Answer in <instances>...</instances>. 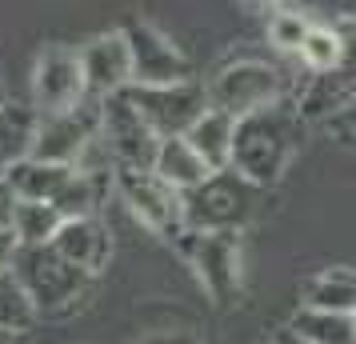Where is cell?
<instances>
[{
  "mask_svg": "<svg viewBox=\"0 0 356 344\" xmlns=\"http://www.w3.org/2000/svg\"><path fill=\"white\" fill-rule=\"evenodd\" d=\"M72 177H76V164H52V161L29 156L4 177V184L13 188L17 200H49V204H56V197L68 188Z\"/></svg>",
  "mask_w": 356,
  "mask_h": 344,
  "instance_id": "cell-15",
  "label": "cell"
},
{
  "mask_svg": "<svg viewBox=\"0 0 356 344\" xmlns=\"http://www.w3.org/2000/svg\"><path fill=\"white\" fill-rule=\"evenodd\" d=\"M248 4H252V8H280L284 0H248Z\"/></svg>",
  "mask_w": 356,
  "mask_h": 344,
  "instance_id": "cell-31",
  "label": "cell"
},
{
  "mask_svg": "<svg viewBox=\"0 0 356 344\" xmlns=\"http://www.w3.org/2000/svg\"><path fill=\"white\" fill-rule=\"evenodd\" d=\"M204 92H209V108H220L232 120H241V116H252L260 108L280 104L284 92H289V76L268 60L244 56V60L216 68V76L209 81Z\"/></svg>",
  "mask_w": 356,
  "mask_h": 344,
  "instance_id": "cell-4",
  "label": "cell"
},
{
  "mask_svg": "<svg viewBox=\"0 0 356 344\" xmlns=\"http://www.w3.org/2000/svg\"><path fill=\"white\" fill-rule=\"evenodd\" d=\"M81 68H84V84H88V97H113L124 92L132 84V52L124 40V28L92 36L81 49Z\"/></svg>",
  "mask_w": 356,
  "mask_h": 344,
  "instance_id": "cell-12",
  "label": "cell"
},
{
  "mask_svg": "<svg viewBox=\"0 0 356 344\" xmlns=\"http://www.w3.org/2000/svg\"><path fill=\"white\" fill-rule=\"evenodd\" d=\"M36 116L33 104H0V181L17 168L20 161L33 156V145H36Z\"/></svg>",
  "mask_w": 356,
  "mask_h": 344,
  "instance_id": "cell-16",
  "label": "cell"
},
{
  "mask_svg": "<svg viewBox=\"0 0 356 344\" xmlns=\"http://www.w3.org/2000/svg\"><path fill=\"white\" fill-rule=\"evenodd\" d=\"M113 184L124 208H129L152 236L172 240L177 245L184 224V193H177L172 184H164L152 168H113Z\"/></svg>",
  "mask_w": 356,
  "mask_h": 344,
  "instance_id": "cell-6",
  "label": "cell"
},
{
  "mask_svg": "<svg viewBox=\"0 0 356 344\" xmlns=\"http://www.w3.org/2000/svg\"><path fill=\"white\" fill-rule=\"evenodd\" d=\"M353 97H356V33H353V44H348V56H344L337 68L312 72L308 88L300 92L296 116H300V120H321V116L344 113Z\"/></svg>",
  "mask_w": 356,
  "mask_h": 344,
  "instance_id": "cell-14",
  "label": "cell"
},
{
  "mask_svg": "<svg viewBox=\"0 0 356 344\" xmlns=\"http://www.w3.org/2000/svg\"><path fill=\"white\" fill-rule=\"evenodd\" d=\"M136 344H200L193 332H156V336H145Z\"/></svg>",
  "mask_w": 356,
  "mask_h": 344,
  "instance_id": "cell-28",
  "label": "cell"
},
{
  "mask_svg": "<svg viewBox=\"0 0 356 344\" xmlns=\"http://www.w3.org/2000/svg\"><path fill=\"white\" fill-rule=\"evenodd\" d=\"M268 344H280V341H268Z\"/></svg>",
  "mask_w": 356,
  "mask_h": 344,
  "instance_id": "cell-36",
  "label": "cell"
},
{
  "mask_svg": "<svg viewBox=\"0 0 356 344\" xmlns=\"http://www.w3.org/2000/svg\"><path fill=\"white\" fill-rule=\"evenodd\" d=\"M305 309H321V312H356V272L353 268H328L305 284Z\"/></svg>",
  "mask_w": 356,
  "mask_h": 344,
  "instance_id": "cell-20",
  "label": "cell"
},
{
  "mask_svg": "<svg viewBox=\"0 0 356 344\" xmlns=\"http://www.w3.org/2000/svg\"><path fill=\"white\" fill-rule=\"evenodd\" d=\"M0 344H17V336L13 332H0Z\"/></svg>",
  "mask_w": 356,
  "mask_h": 344,
  "instance_id": "cell-33",
  "label": "cell"
},
{
  "mask_svg": "<svg viewBox=\"0 0 356 344\" xmlns=\"http://www.w3.org/2000/svg\"><path fill=\"white\" fill-rule=\"evenodd\" d=\"M305 33H308V20L296 13V8H273V17H268V44L276 52H300L305 44Z\"/></svg>",
  "mask_w": 356,
  "mask_h": 344,
  "instance_id": "cell-26",
  "label": "cell"
},
{
  "mask_svg": "<svg viewBox=\"0 0 356 344\" xmlns=\"http://www.w3.org/2000/svg\"><path fill=\"white\" fill-rule=\"evenodd\" d=\"M52 208L65 216V220H72V216H97V208H100V177L88 172V168H76V177L68 181V188L56 197Z\"/></svg>",
  "mask_w": 356,
  "mask_h": 344,
  "instance_id": "cell-24",
  "label": "cell"
},
{
  "mask_svg": "<svg viewBox=\"0 0 356 344\" xmlns=\"http://www.w3.org/2000/svg\"><path fill=\"white\" fill-rule=\"evenodd\" d=\"M296 140H300V116L289 113L284 104L241 116L236 132H232V161H228V168H236L244 181L260 184V188H273L284 177V168H289Z\"/></svg>",
  "mask_w": 356,
  "mask_h": 344,
  "instance_id": "cell-1",
  "label": "cell"
},
{
  "mask_svg": "<svg viewBox=\"0 0 356 344\" xmlns=\"http://www.w3.org/2000/svg\"><path fill=\"white\" fill-rule=\"evenodd\" d=\"M124 40L132 52V84H180L193 81V65L188 56L145 20H129L124 24Z\"/></svg>",
  "mask_w": 356,
  "mask_h": 344,
  "instance_id": "cell-11",
  "label": "cell"
},
{
  "mask_svg": "<svg viewBox=\"0 0 356 344\" xmlns=\"http://www.w3.org/2000/svg\"><path fill=\"white\" fill-rule=\"evenodd\" d=\"M124 97L136 113L145 116V124L156 136H184L196 124V116L209 108V92L196 81L180 84H129Z\"/></svg>",
  "mask_w": 356,
  "mask_h": 344,
  "instance_id": "cell-7",
  "label": "cell"
},
{
  "mask_svg": "<svg viewBox=\"0 0 356 344\" xmlns=\"http://www.w3.org/2000/svg\"><path fill=\"white\" fill-rule=\"evenodd\" d=\"M280 344H305V341H296L292 332H284V336H280Z\"/></svg>",
  "mask_w": 356,
  "mask_h": 344,
  "instance_id": "cell-32",
  "label": "cell"
},
{
  "mask_svg": "<svg viewBox=\"0 0 356 344\" xmlns=\"http://www.w3.org/2000/svg\"><path fill=\"white\" fill-rule=\"evenodd\" d=\"M17 252H20V240L13 229H0V272H8L17 264Z\"/></svg>",
  "mask_w": 356,
  "mask_h": 344,
  "instance_id": "cell-27",
  "label": "cell"
},
{
  "mask_svg": "<svg viewBox=\"0 0 356 344\" xmlns=\"http://www.w3.org/2000/svg\"><path fill=\"white\" fill-rule=\"evenodd\" d=\"M289 332L305 344H356V325L348 312H321L300 304L289 320Z\"/></svg>",
  "mask_w": 356,
  "mask_h": 344,
  "instance_id": "cell-19",
  "label": "cell"
},
{
  "mask_svg": "<svg viewBox=\"0 0 356 344\" xmlns=\"http://www.w3.org/2000/svg\"><path fill=\"white\" fill-rule=\"evenodd\" d=\"M60 224H65V216L56 213L49 200H17L8 229L17 232L20 248H40V245H52V236L60 232Z\"/></svg>",
  "mask_w": 356,
  "mask_h": 344,
  "instance_id": "cell-21",
  "label": "cell"
},
{
  "mask_svg": "<svg viewBox=\"0 0 356 344\" xmlns=\"http://www.w3.org/2000/svg\"><path fill=\"white\" fill-rule=\"evenodd\" d=\"M177 248L184 252L188 268L196 272L200 288L212 296V304H232L241 296V232H196L184 229Z\"/></svg>",
  "mask_w": 356,
  "mask_h": 344,
  "instance_id": "cell-5",
  "label": "cell"
},
{
  "mask_svg": "<svg viewBox=\"0 0 356 344\" xmlns=\"http://www.w3.org/2000/svg\"><path fill=\"white\" fill-rule=\"evenodd\" d=\"M340 116H344V124H348V129L356 132V97L348 100V108H344V113H340Z\"/></svg>",
  "mask_w": 356,
  "mask_h": 344,
  "instance_id": "cell-30",
  "label": "cell"
},
{
  "mask_svg": "<svg viewBox=\"0 0 356 344\" xmlns=\"http://www.w3.org/2000/svg\"><path fill=\"white\" fill-rule=\"evenodd\" d=\"M348 44H353V33L348 28H328V24H308L305 44H300V65L308 72H328L337 68L344 56H348Z\"/></svg>",
  "mask_w": 356,
  "mask_h": 344,
  "instance_id": "cell-22",
  "label": "cell"
},
{
  "mask_svg": "<svg viewBox=\"0 0 356 344\" xmlns=\"http://www.w3.org/2000/svg\"><path fill=\"white\" fill-rule=\"evenodd\" d=\"M29 92H33L29 104L36 108V116H56L84 104L88 100V84H84L81 52L65 49V44H49L36 56Z\"/></svg>",
  "mask_w": 356,
  "mask_h": 344,
  "instance_id": "cell-10",
  "label": "cell"
},
{
  "mask_svg": "<svg viewBox=\"0 0 356 344\" xmlns=\"http://www.w3.org/2000/svg\"><path fill=\"white\" fill-rule=\"evenodd\" d=\"M0 104H4V88H0Z\"/></svg>",
  "mask_w": 356,
  "mask_h": 344,
  "instance_id": "cell-34",
  "label": "cell"
},
{
  "mask_svg": "<svg viewBox=\"0 0 356 344\" xmlns=\"http://www.w3.org/2000/svg\"><path fill=\"white\" fill-rule=\"evenodd\" d=\"M353 325H356V312H353Z\"/></svg>",
  "mask_w": 356,
  "mask_h": 344,
  "instance_id": "cell-35",
  "label": "cell"
},
{
  "mask_svg": "<svg viewBox=\"0 0 356 344\" xmlns=\"http://www.w3.org/2000/svg\"><path fill=\"white\" fill-rule=\"evenodd\" d=\"M292 8H296L308 24L356 28V0H292Z\"/></svg>",
  "mask_w": 356,
  "mask_h": 344,
  "instance_id": "cell-25",
  "label": "cell"
},
{
  "mask_svg": "<svg viewBox=\"0 0 356 344\" xmlns=\"http://www.w3.org/2000/svg\"><path fill=\"white\" fill-rule=\"evenodd\" d=\"M52 248H56L65 261L76 264L81 272L100 277V272L108 268V261H113V232H108V224H104L100 216H72V220H65L60 232L52 236Z\"/></svg>",
  "mask_w": 356,
  "mask_h": 344,
  "instance_id": "cell-13",
  "label": "cell"
},
{
  "mask_svg": "<svg viewBox=\"0 0 356 344\" xmlns=\"http://www.w3.org/2000/svg\"><path fill=\"white\" fill-rule=\"evenodd\" d=\"M264 188L244 181L236 168H216L184 193V224L196 232H241L260 213Z\"/></svg>",
  "mask_w": 356,
  "mask_h": 344,
  "instance_id": "cell-2",
  "label": "cell"
},
{
  "mask_svg": "<svg viewBox=\"0 0 356 344\" xmlns=\"http://www.w3.org/2000/svg\"><path fill=\"white\" fill-rule=\"evenodd\" d=\"M13 204H17L13 188L0 181V229H8V224H13Z\"/></svg>",
  "mask_w": 356,
  "mask_h": 344,
  "instance_id": "cell-29",
  "label": "cell"
},
{
  "mask_svg": "<svg viewBox=\"0 0 356 344\" xmlns=\"http://www.w3.org/2000/svg\"><path fill=\"white\" fill-rule=\"evenodd\" d=\"M100 145L113 168H152L161 136L145 124V116L129 104L124 92L100 100Z\"/></svg>",
  "mask_w": 356,
  "mask_h": 344,
  "instance_id": "cell-9",
  "label": "cell"
},
{
  "mask_svg": "<svg viewBox=\"0 0 356 344\" xmlns=\"http://www.w3.org/2000/svg\"><path fill=\"white\" fill-rule=\"evenodd\" d=\"M17 280L24 284V293L33 296V304L40 316H56V312L76 309V300L88 293L92 277L81 272L72 261H65L52 245L40 248H20L17 264H13Z\"/></svg>",
  "mask_w": 356,
  "mask_h": 344,
  "instance_id": "cell-3",
  "label": "cell"
},
{
  "mask_svg": "<svg viewBox=\"0 0 356 344\" xmlns=\"http://www.w3.org/2000/svg\"><path fill=\"white\" fill-rule=\"evenodd\" d=\"M97 145H100V100L88 97L84 104L68 108V113L40 116L33 156L36 161L76 164V168H81L84 156H88Z\"/></svg>",
  "mask_w": 356,
  "mask_h": 344,
  "instance_id": "cell-8",
  "label": "cell"
},
{
  "mask_svg": "<svg viewBox=\"0 0 356 344\" xmlns=\"http://www.w3.org/2000/svg\"><path fill=\"white\" fill-rule=\"evenodd\" d=\"M232 132H236V120L232 116L220 113V108H204V113L196 116L193 129L184 132V140L216 172V168H228V161H232Z\"/></svg>",
  "mask_w": 356,
  "mask_h": 344,
  "instance_id": "cell-18",
  "label": "cell"
},
{
  "mask_svg": "<svg viewBox=\"0 0 356 344\" xmlns=\"http://www.w3.org/2000/svg\"><path fill=\"white\" fill-rule=\"evenodd\" d=\"M40 320L33 296L24 293V284L17 280V272H0V332H13V336H24L29 328Z\"/></svg>",
  "mask_w": 356,
  "mask_h": 344,
  "instance_id": "cell-23",
  "label": "cell"
},
{
  "mask_svg": "<svg viewBox=\"0 0 356 344\" xmlns=\"http://www.w3.org/2000/svg\"><path fill=\"white\" fill-rule=\"evenodd\" d=\"M152 172L164 184H172L177 193H188V188H196L209 177L212 168L196 156V148L184 136H164L161 145H156V156H152Z\"/></svg>",
  "mask_w": 356,
  "mask_h": 344,
  "instance_id": "cell-17",
  "label": "cell"
}]
</instances>
